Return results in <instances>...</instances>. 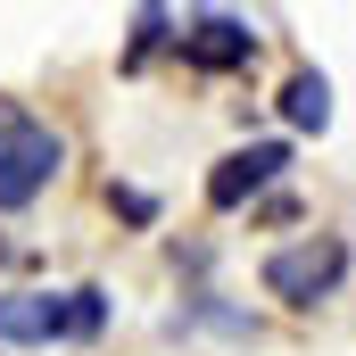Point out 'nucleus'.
<instances>
[{
	"instance_id": "obj_2",
	"label": "nucleus",
	"mask_w": 356,
	"mask_h": 356,
	"mask_svg": "<svg viewBox=\"0 0 356 356\" xmlns=\"http://www.w3.org/2000/svg\"><path fill=\"white\" fill-rule=\"evenodd\" d=\"M58 166H67V141L42 116H25V108L0 99V207H33Z\"/></svg>"
},
{
	"instance_id": "obj_3",
	"label": "nucleus",
	"mask_w": 356,
	"mask_h": 356,
	"mask_svg": "<svg viewBox=\"0 0 356 356\" xmlns=\"http://www.w3.org/2000/svg\"><path fill=\"white\" fill-rule=\"evenodd\" d=\"M340 282H348V241H332V232L290 241V249L266 257V290L282 298V307H315V298H332Z\"/></svg>"
},
{
	"instance_id": "obj_1",
	"label": "nucleus",
	"mask_w": 356,
	"mask_h": 356,
	"mask_svg": "<svg viewBox=\"0 0 356 356\" xmlns=\"http://www.w3.org/2000/svg\"><path fill=\"white\" fill-rule=\"evenodd\" d=\"M108 315L99 290H8L0 298V340L8 348H50V340H91Z\"/></svg>"
},
{
	"instance_id": "obj_4",
	"label": "nucleus",
	"mask_w": 356,
	"mask_h": 356,
	"mask_svg": "<svg viewBox=\"0 0 356 356\" xmlns=\"http://www.w3.org/2000/svg\"><path fill=\"white\" fill-rule=\"evenodd\" d=\"M191 67H207V75H232V67H249L257 58V25L249 17H232V8H199V17H182V42H175Z\"/></svg>"
},
{
	"instance_id": "obj_7",
	"label": "nucleus",
	"mask_w": 356,
	"mask_h": 356,
	"mask_svg": "<svg viewBox=\"0 0 356 356\" xmlns=\"http://www.w3.org/2000/svg\"><path fill=\"white\" fill-rule=\"evenodd\" d=\"M158 42H182V33H175V17H166V8H141V17H133V50H124V67H141Z\"/></svg>"
},
{
	"instance_id": "obj_5",
	"label": "nucleus",
	"mask_w": 356,
	"mask_h": 356,
	"mask_svg": "<svg viewBox=\"0 0 356 356\" xmlns=\"http://www.w3.org/2000/svg\"><path fill=\"white\" fill-rule=\"evenodd\" d=\"M282 166H290V149H282V141H249V149H232V158L207 175V207H241V199H257Z\"/></svg>"
},
{
	"instance_id": "obj_6",
	"label": "nucleus",
	"mask_w": 356,
	"mask_h": 356,
	"mask_svg": "<svg viewBox=\"0 0 356 356\" xmlns=\"http://www.w3.org/2000/svg\"><path fill=\"white\" fill-rule=\"evenodd\" d=\"M282 116H290L298 133H323V124H332V83H323L315 67H298V75L282 83Z\"/></svg>"
}]
</instances>
